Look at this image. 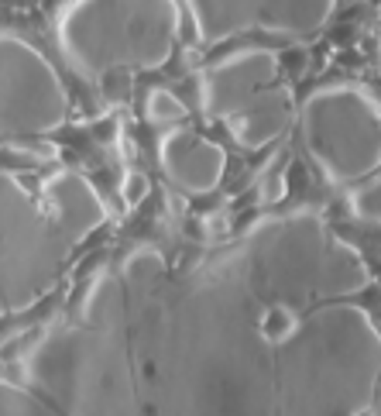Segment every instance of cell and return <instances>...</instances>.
Here are the masks:
<instances>
[{"label": "cell", "mask_w": 381, "mask_h": 416, "mask_svg": "<svg viewBox=\"0 0 381 416\" xmlns=\"http://www.w3.org/2000/svg\"><path fill=\"white\" fill-rule=\"evenodd\" d=\"M292 331V316H285V310H272L265 316V334L268 338H285Z\"/></svg>", "instance_id": "6da1fadb"}]
</instances>
